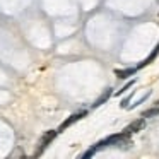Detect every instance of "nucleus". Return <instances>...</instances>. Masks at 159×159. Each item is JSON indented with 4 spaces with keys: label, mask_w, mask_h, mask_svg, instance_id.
Here are the masks:
<instances>
[{
    "label": "nucleus",
    "mask_w": 159,
    "mask_h": 159,
    "mask_svg": "<svg viewBox=\"0 0 159 159\" xmlns=\"http://www.w3.org/2000/svg\"><path fill=\"white\" fill-rule=\"evenodd\" d=\"M57 134H58L57 130H48V132H45V135H43L41 140H39V147H38V151H36V156H41L43 152L46 151V147H48V145L53 142V139L57 137Z\"/></svg>",
    "instance_id": "1"
},
{
    "label": "nucleus",
    "mask_w": 159,
    "mask_h": 159,
    "mask_svg": "<svg viewBox=\"0 0 159 159\" xmlns=\"http://www.w3.org/2000/svg\"><path fill=\"white\" fill-rule=\"evenodd\" d=\"M86 115H87V111H86V110H84V111H79V113H74V115H70V116L67 118V120L63 121L62 125H60V128H58V130H57V132H58V134H60V132H63V130H65V128H69L70 125H74V123H75V121L82 120V118L86 116Z\"/></svg>",
    "instance_id": "2"
},
{
    "label": "nucleus",
    "mask_w": 159,
    "mask_h": 159,
    "mask_svg": "<svg viewBox=\"0 0 159 159\" xmlns=\"http://www.w3.org/2000/svg\"><path fill=\"white\" fill-rule=\"evenodd\" d=\"M144 127H145V120L140 116L139 120H135L134 123H130L128 127H125V128H123V134L128 137V135H132V134H137V132H139V130H142Z\"/></svg>",
    "instance_id": "3"
},
{
    "label": "nucleus",
    "mask_w": 159,
    "mask_h": 159,
    "mask_svg": "<svg viewBox=\"0 0 159 159\" xmlns=\"http://www.w3.org/2000/svg\"><path fill=\"white\" fill-rule=\"evenodd\" d=\"M159 55V43H157V45H156L154 46V50H152V53H151V55H149L147 57V58H145L144 60V62H140V63H139V67H137V70H140V69H144V67L145 65H149V63H151V62H154V60H156V57H157Z\"/></svg>",
    "instance_id": "4"
},
{
    "label": "nucleus",
    "mask_w": 159,
    "mask_h": 159,
    "mask_svg": "<svg viewBox=\"0 0 159 159\" xmlns=\"http://www.w3.org/2000/svg\"><path fill=\"white\" fill-rule=\"evenodd\" d=\"M135 72H137V67L135 69H123V70H116L115 72V75L118 77V79H128V77H132V75H135Z\"/></svg>",
    "instance_id": "5"
},
{
    "label": "nucleus",
    "mask_w": 159,
    "mask_h": 159,
    "mask_svg": "<svg viewBox=\"0 0 159 159\" xmlns=\"http://www.w3.org/2000/svg\"><path fill=\"white\" fill-rule=\"evenodd\" d=\"M111 94H113V89H106V93L101 94V96L96 99V103L93 104V108H98V106H101V104H104V103H106V101L111 98Z\"/></svg>",
    "instance_id": "6"
},
{
    "label": "nucleus",
    "mask_w": 159,
    "mask_h": 159,
    "mask_svg": "<svg viewBox=\"0 0 159 159\" xmlns=\"http://www.w3.org/2000/svg\"><path fill=\"white\" fill-rule=\"evenodd\" d=\"M159 115V106H154V108H149V110H145L144 113H142V118L144 120H147V118H154Z\"/></svg>",
    "instance_id": "7"
},
{
    "label": "nucleus",
    "mask_w": 159,
    "mask_h": 159,
    "mask_svg": "<svg viewBox=\"0 0 159 159\" xmlns=\"http://www.w3.org/2000/svg\"><path fill=\"white\" fill-rule=\"evenodd\" d=\"M134 84H135V79H132V80H130V82H127V84H125V86H123V87H121V89H120V91H116V94H123V93H125V91H128V89H130V87H132V86H134Z\"/></svg>",
    "instance_id": "8"
},
{
    "label": "nucleus",
    "mask_w": 159,
    "mask_h": 159,
    "mask_svg": "<svg viewBox=\"0 0 159 159\" xmlns=\"http://www.w3.org/2000/svg\"><path fill=\"white\" fill-rule=\"evenodd\" d=\"M149 96H151V91H149V93H145L144 96H142V98H140V99H139V101H137V103H135V104H132V106H127V110H128V108H135V106H139V104H142V103H144V101L147 99Z\"/></svg>",
    "instance_id": "9"
},
{
    "label": "nucleus",
    "mask_w": 159,
    "mask_h": 159,
    "mask_svg": "<svg viewBox=\"0 0 159 159\" xmlns=\"http://www.w3.org/2000/svg\"><path fill=\"white\" fill-rule=\"evenodd\" d=\"M130 101H132V94H130V96H127L123 101H121V104H120V106L123 108V110H127V106H128V103H130Z\"/></svg>",
    "instance_id": "10"
},
{
    "label": "nucleus",
    "mask_w": 159,
    "mask_h": 159,
    "mask_svg": "<svg viewBox=\"0 0 159 159\" xmlns=\"http://www.w3.org/2000/svg\"><path fill=\"white\" fill-rule=\"evenodd\" d=\"M156 106H159V99H157V101H156Z\"/></svg>",
    "instance_id": "11"
}]
</instances>
